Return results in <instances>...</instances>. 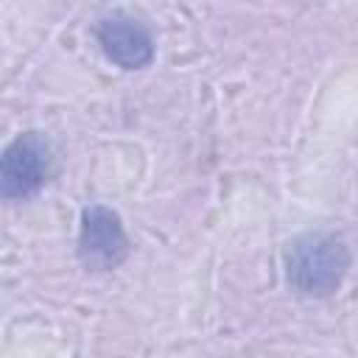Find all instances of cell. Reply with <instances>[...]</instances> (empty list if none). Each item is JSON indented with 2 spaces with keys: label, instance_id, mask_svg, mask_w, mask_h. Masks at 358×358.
Returning a JSON list of instances; mask_svg holds the SVG:
<instances>
[{
  "label": "cell",
  "instance_id": "obj_1",
  "mask_svg": "<svg viewBox=\"0 0 358 358\" xmlns=\"http://www.w3.org/2000/svg\"><path fill=\"white\" fill-rule=\"evenodd\" d=\"M350 271V249L330 232H310L291 243L285 255L288 285L302 296H330Z\"/></svg>",
  "mask_w": 358,
  "mask_h": 358
},
{
  "label": "cell",
  "instance_id": "obj_2",
  "mask_svg": "<svg viewBox=\"0 0 358 358\" xmlns=\"http://www.w3.org/2000/svg\"><path fill=\"white\" fill-rule=\"evenodd\" d=\"M53 171L50 143L39 131H20L0 157V193L6 201L36 196Z\"/></svg>",
  "mask_w": 358,
  "mask_h": 358
},
{
  "label": "cell",
  "instance_id": "obj_3",
  "mask_svg": "<svg viewBox=\"0 0 358 358\" xmlns=\"http://www.w3.org/2000/svg\"><path fill=\"white\" fill-rule=\"evenodd\" d=\"M76 252L87 271H112L120 263H126L131 243L120 215L106 204L84 207L78 221Z\"/></svg>",
  "mask_w": 358,
  "mask_h": 358
},
{
  "label": "cell",
  "instance_id": "obj_4",
  "mask_svg": "<svg viewBox=\"0 0 358 358\" xmlns=\"http://www.w3.org/2000/svg\"><path fill=\"white\" fill-rule=\"evenodd\" d=\"M95 39L103 50V56L117 64L120 70H143L154 62V36L145 28V22H140L131 14L115 11L106 14L103 20H98L95 25Z\"/></svg>",
  "mask_w": 358,
  "mask_h": 358
}]
</instances>
